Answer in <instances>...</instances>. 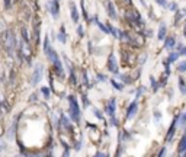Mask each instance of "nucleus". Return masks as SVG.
<instances>
[{"label":"nucleus","mask_w":186,"mask_h":157,"mask_svg":"<svg viewBox=\"0 0 186 157\" xmlns=\"http://www.w3.org/2000/svg\"><path fill=\"white\" fill-rule=\"evenodd\" d=\"M42 66H37L35 67V73L32 76V85H38V81L42 79Z\"/></svg>","instance_id":"1"},{"label":"nucleus","mask_w":186,"mask_h":157,"mask_svg":"<svg viewBox=\"0 0 186 157\" xmlns=\"http://www.w3.org/2000/svg\"><path fill=\"white\" fill-rule=\"evenodd\" d=\"M70 105H71V115H73V119L79 121V118H80V110H79V106H77V103L74 102V99H73V98H70Z\"/></svg>","instance_id":"2"},{"label":"nucleus","mask_w":186,"mask_h":157,"mask_svg":"<svg viewBox=\"0 0 186 157\" xmlns=\"http://www.w3.org/2000/svg\"><path fill=\"white\" fill-rule=\"evenodd\" d=\"M70 9H71V19L73 22H77L79 21V12H77V6L74 3H70Z\"/></svg>","instance_id":"3"},{"label":"nucleus","mask_w":186,"mask_h":157,"mask_svg":"<svg viewBox=\"0 0 186 157\" xmlns=\"http://www.w3.org/2000/svg\"><path fill=\"white\" fill-rule=\"evenodd\" d=\"M50 12L52 13V16H57L58 15V0H52L50 4Z\"/></svg>","instance_id":"4"},{"label":"nucleus","mask_w":186,"mask_h":157,"mask_svg":"<svg viewBox=\"0 0 186 157\" xmlns=\"http://www.w3.org/2000/svg\"><path fill=\"white\" fill-rule=\"evenodd\" d=\"M137 106H138V105H137L135 102H134L131 106H130V109H128V119H131L132 116L135 115V112H137Z\"/></svg>","instance_id":"5"},{"label":"nucleus","mask_w":186,"mask_h":157,"mask_svg":"<svg viewBox=\"0 0 186 157\" xmlns=\"http://www.w3.org/2000/svg\"><path fill=\"white\" fill-rule=\"evenodd\" d=\"M179 150L180 151H186V135L182 138V141H180V144H179Z\"/></svg>","instance_id":"6"},{"label":"nucleus","mask_w":186,"mask_h":157,"mask_svg":"<svg viewBox=\"0 0 186 157\" xmlns=\"http://www.w3.org/2000/svg\"><path fill=\"white\" fill-rule=\"evenodd\" d=\"M173 45H174V39L173 38L166 39V48H173Z\"/></svg>","instance_id":"7"},{"label":"nucleus","mask_w":186,"mask_h":157,"mask_svg":"<svg viewBox=\"0 0 186 157\" xmlns=\"http://www.w3.org/2000/svg\"><path fill=\"white\" fill-rule=\"evenodd\" d=\"M178 70L179 71H186V61H182V63L179 64V67H178Z\"/></svg>","instance_id":"8"},{"label":"nucleus","mask_w":186,"mask_h":157,"mask_svg":"<svg viewBox=\"0 0 186 157\" xmlns=\"http://www.w3.org/2000/svg\"><path fill=\"white\" fill-rule=\"evenodd\" d=\"M164 32H166V28H164V26H161V28H160V32H159V38H160V39L164 38Z\"/></svg>","instance_id":"9"},{"label":"nucleus","mask_w":186,"mask_h":157,"mask_svg":"<svg viewBox=\"0 0 186 157\" xmlns=\"http://www.w3.org/2000/svg\"><path fill=\"white\" fill-rule=\"evenodd\" d=\"M112 71H116V66H115V60H114V57H112Z\"/></svg>","instance_id":"10"},{"label":"nucleus","mask_w":186,"mask_h":157,"mask_svg":"<svg viewBox=\"0 0 186 157\" xmlns=\"http://www.w3.org/2000/svg\"><path fill=\"white\" fill-rule=\"evenodd\" d=\"M180 124H182V127H185V125H186V114L183 115V118H182V121H180Z\"/></svg>","instance_id":"11"},{"label":"nucleus","mask_w":186,"mask_h":157,"mask_svg":"<svg viewBox=\"0 0 186 157\" xmlns=\"http://www.w3.org/2000/svg\"><path fill=\"white\" fill-rule=\"evenodd\" d=\"M60 41H61V42H66V35H63V34H60Z\"/></svg>","instance_id":"12"},{"label":"nucleus","mask_w":186,"mask_h":157,"mask_svg":"<svg viewBox=\"0 0 186 157\" xmlns=\"http://www.w3.org/2000/svg\"><path fill=\"white\" fill-rule=\"evenodd\" d=\"M176 58H178V54H172V55H170V61H174Z\"/></svg>","instance_id":"13"},{"label":"nucleus","mask_w":186,"mask_h":157,"mask_svg":"<svg viewBox=\"0 0 186 157\" xmlns=\"http://www.w3.org/2000/svg\"><path fill=\"white\" fill-rule=\"evenodd\" d=\"M97 25L100 26V29L103 31V32H108V29H106V28H105V26H103V25H102V23H99V22H97Z\"/></svg>","instance_id":"14"}]
</instances>
